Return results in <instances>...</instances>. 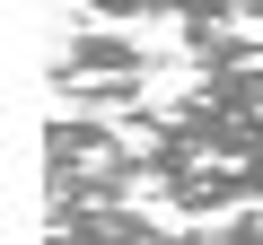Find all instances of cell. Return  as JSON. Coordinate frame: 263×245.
I'll list each match as a JSON object with an SVG mask.
<instances>
[{
	"mask_svg": "<svg viewBox=\"0 0 263 245\" xmlns=\"http://www.w3.org/2000/svg\"><path fill=\"white\" fill-rule=\"evenodd\" d=\"M158 79V53L141 44V35H105V27H88V35H70L62 53H53V96H62V114H132L141 105V88Z\"/></svg>",
	"mask_w": 263,
	"mask_h": 245,
	"instance_id": "cell-2",
	"label": "cell"
},
{
	"mask_svg": "<svg viewBox=\"0 0 263 245\" xmlns=\"http://www.w3.org/2000/svg\"><path fill=\"white\" fill-rule=\"evenodd\" d=\"M97 18H176V27H263V0H88Z\"/></svg>",
	"mask_w": 263,
	"mask_h": 245,
	"instance_id": "cell-4",
	"label": "cell"
},
{
	"mask_svg": "<svg viewBox=\"0 0 263 245\" xmlns=\"http://www.w3.org/2000/svg\"><path fill=\"white\" fill-rule=\"evenodd\" d=\"M211 245H263V201H254V210H237V219H219V228H211Z\"/></svg>",
	"mask_w": 263,
	"mask_h": 245,
	"instance_id": "cell-5",
	"label": "cell"
},
{
	"mask_svg": "<svg viewBox=\"0 0 263 245\" xmlns=\"http://www.w3.org/2000/svg\"><path fill=\"white\" fill-rule=\"evenodd\" d=\"M44 245H211V236H193V228H158L149 210L114 201V210H62Z\"/></svg>",
	"mask_w": 263,
	"mask_h": 245,
	"instance_id": "cell-3",
	"label": "cell"
},
{
	"mask_svg": "<svg viewBox=\"0 0 263 245\" xmlns=\"http://www.w3.org/2000/svg\"><path fill=\"white\" fill-rule=\"evenodd\" d=\"M141 184H149L141 140H123L105 114H53V132H44V201H53V219L62 210H114Z\"/></svg>",
	"mask_w": 263,
	"mask_h": 245,
	"instance_id": "cell-1",
	"label": "cell"
}]
</instances>
